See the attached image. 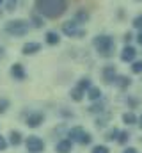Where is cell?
Here are the masks:
<instances>
[{
  "mask_svg": "<svg viewBox=\"0 0 142 153\" xmlns=\"http://www.w3.org/2000/svg\"><path fill=\"white\" fill-rule=\"evenodd\" d=\"M36 9L46 18H59L68 9V0H36Z\"/></svg>",
  "mask_w": 142,
  "mask_h": 153,
  "instance_id": "obj_1",
  "label": "cell"
},
{
  "mask_svg": "<svg viewBox=\"0 0 142 153\" xmlns=\"http://www.w3.org/2000/svg\"><path fill=\"white\" fill-rule=\"evenodd\" d=\"M92 45H94V48H96V52H98V55L100 57H112L114 55V50H115V41L110 38V36H96L94 41H92Z\"/></svg>",
  "mask_w": 142,
  "mask_h": 153,
  "instance_id": "obj_2",
  "label": "cell"
},
{
  "mask_svg": "<svg viewBox=\"0 0 142 153\" xmlns=\"http://www.w3.org/2000/svg\"><path fill=\"white\" fill-rule=\"evenodd\" d=\"M68 139H71L73 143H78L80 146L92 144V135L85 128H82V126H73V128H70L68 130Z\"/></svg>",
  "mask_w": 142,
  "mask_h": 153,
  "instance_id": "obj_3",
  "label": "cell"
},
{
  "mask_svg": "<svg viewBox=\"0 0 142 153\" xmlns=\"http://www.w3.org/2000/svg\"><path fill=\"white\" fill-rule=\"evenodd\" d=\"M29 23L25 20H11L7 25H5V32H9L11 36L14 38H20V36H25L29 32Z\"/></svg>",
  "mask_w": 142,
  "mask_h": 153,
  "instance_id": "obj_4",
  "label": "cell"
},
{
  "mask_svg": "<svg viewBox=\"0 0 142 153\" xmlns=\"http://www.w3.org/2000/svg\"><path fill=\"white\" fill-rule=\"evenodd\" d=\"M25 146H27V152L29 153H43L44 152V141L37 135H29L27 141H25Z\"/></svg>",
  "mask_w": 142,
  "mask_h": 153,
  "instance_id": "obj_5",
  "label": "cell"
},
{
  "mask_svg": "<svg viewBox=\"0 0 142 153\" xmlns=\"http://www.w3.org/2000/svg\"><path fill=\"white\" fill-rule=\"evenodd\" d=\"M62 32L70 38H82L84 36V30L78 29V23L76 22H66L62 25Z\"/></svg>",
  "mask_w": 142,
  "mask_h": 153,
  "instance_id": "obj_6",
  "label": "cell"
},
{
  "mask_svg": "<svg viewBox=\"0 0 142 153\" xmlns=\"http://www.w3.org/2000/svg\"><path fill=\"white\" fill-rule=\"evenodd\" d=\"M44 123V114L43 112H30L27 116V126L29 128H37Z\"/></svg>",
  "mask_w": 142,
  "mask_h": 153,
  "instance_id": "obj_7",
  "label": "cell"
},
{
  "mask_svg": "<svg viewBox=\"0 0 142 153\" xmlns=\"http://www.w3.org/2000/svg\"><path fill=\"white\" fill-rule=\"evenodd\" d=\"M101 76H103V82H105V84H114V80H115V76H117L115 66H112V64L105 66V68L101 70Z\"/></svg>",
  "mask_w": 142,
  "mask_h": 153,
  "instance_id": "obj_8",
  "label": "cell"
},
{
  "mask_svg": "<svg viewBox=\"0 0 142 153\" xmlns=\"http://www.w3.org/2000/svg\"><path fill=\"white\" fill-rule=\"evenodd\" d=\"M73 141L68 139V137H64V139H61L57 144H55V153H71L73 152Z\"/></svg>",
  "mask_w": 142,
  "mask_h": 153,
  "instance_id": "obj_9",
  "label": "cell"
},
{
  "mask_svg": "<svg viewBox=\"0 0 142 153\" xmlns=\"http://www.w3.org/2000/svg\"><path fill=\"white\" fill-rule=\"evenodd\" d=\"M135 57H137V50L133 48V46H124L123 48V52H121V61L123 62H133L135 61Z\"/></svg>",
  "mask_w": 142,
  "mask_h": 153,
  "instance_id": "obj_10",
  "label": "cell"
},
{
  "mask_svg": "<svg viewBox=\"0 0 142 153\" xmlns=\"http://www.w3.org/2000/svg\"><path fill=\"white\" fill-rule=\"evenodd\" d=\"M114 84L121 89V91H124V89H128L130 85H132V78L126 75H117L115 76V80H114Z\"/></svg>",
  "mask_w": 142,
  "mask_h": 153,
  "instance_id": "obj_11",
  "label": "cell"
},
{
  "mask_svg": "<svg viewBox=\"0 0 142 153\" xmlns=\"http://www.w3.org/2000/svg\"><path fill=\"white\" fill-rule=\"evenodd\" d=\"M101 89L100 87H94V85H91L87 91H85V96L91 100V102H98V100H101Z\"/></svg>",
  "mask_w": 142,
  "mask_h": 153,
  "instance_id": "obj_12",
  "label": "cell"
},
{
  "mask_svg": "<svg viewBox=\"0 0 142 153\" xmlns=\"http://www.w3.org/2000/svg\"><path fill=\"white\" fill-rule=\"evenodd\" d=\"M130 139H132V132H130V130H119V135H117L115 143H117L119 146H126V144L130 143Z\"/></svg>",
  "mask_w": 142,
  "mask_h": 153,
  "instance_id": "obj_13",
  "label": "cell"
},
{
  "mask_svg": "<svg viewBox=\"0 0 142 153\" xmlns=\"http://www.w3.org/2000/svg\"><path fill=\"white\" fill-rule=\"evenodd\" d=\"M91 114H105V103L101 102V100H98V102H92L91 105H89V109H87Z\"/></svg>",
  "mask_w": 142,
  "mask_h": 153,
  "instance_id": "obj_14",
  "label": "cell"
},
{
  "mask_svg": "<svg viewBox=\"0 0 142 153\" xmlns=\"http://www.w3.org/2000/svg\"><path fill=\"white\" fill-rule=\"evenodd\" d=\"M11 75L14 76L16 80H23V78L27 76V73H25V68L16 62V64H13V68H11Z\"/></svg>",
  "mask_w": 142,
  "mask_h": 153,
  "instance_id": "obj_15",
  "label": "cell"
},
{
  "mask_svg": "<svg viewBox=\"0 0 142 153\" xmlns=\"http://www.w3.org/2000/svg\"><path fill=\"white\" fill-rule=\"evenodd\" d=\"M123 123H124L126 126H133V125L139 123V116L135 114V112H132V111H128V112L123 114Z\"/></svg>",
  "mask_w": 142,
  "mask_h": 153,
  "instance_id": "obj_16",
  "label": "cell"
},
{
  "mask_svg": "<svg viewBox=\"0 0 142 153\" xmlns=\"http://www.w3.org/2000/svg\"><path fill=\"white\" fill-rule=\"evenodd\" d=\"M39 50H41V45H39V43H25L23 48H21V52H23L25 55H34Z\"/></svg>",
  "mask_w": 142,
  "mask_h": 153,
  "instance_id": "obj_17",
  "label": "cell"
},
{
  "mask_svg": "<svg viewBox=\"0 0 142 153\" xmlns=\"http://www.w3.org/2000/svg\"><path fill=\"white\" fill-rule=\"evenodd\" d=\"M21 141H23V139H21V134H20L18 130H13V132L9 134V143H11L13 146H20Z\"/></svg>",
  "mask_w": 142,
  "mask_h": 153,
  "instance_id": "obj_18",
  "label": "cell"
},
{
  "mask_svg": "<svg viewBox=\"0 0 142 153\" xmlns=\"http://www.w3.org/2000/svg\"><path fill=\"white\" fill-rule=\"evenodd\" d=\"M117 135H119V128H117V126H112V128L105 134V141L106 143H115Z\"/></svg>",
  "mask_w": 142,
  "mask_h": 153,
  "instance_id": "obj_19",
  "label": "cell"
},
{
  "mask_svg": "<svg viewBox=\"0 0 142 153\" xmlns=\"http://www.w3.org/2000/svg\"><path fill=\"white\" fill-rule=\"evenodd\" d=\"M70 94H71V100H73V102H82L84 96H85V91H82V89H78V87H73Z\"/></svg>",
  "mask_w": 142,
  "mask_h": 153,
  "instance_id": "obj_20",
  "label": "cell"
},
{
  "mask_svg": "<svg viewBox=\"0 0 142 153\" xmlns=\"http://www.w3.org/2000/svg\"><path fill=\"white\" fill-rule=\"evenodd\" d=\"M91 85H92V84H91V78H89V76L80 78V80H78V84H76V87H78V89H82V91H87Z\"/></svg>",
  "mask_w": 142,
  "mask_h": 153,
  "instance_id": "obj_21",
  "label": "cell"
},
{
  "mask_svg": "<svg viewBox=\"0 0 142 153\" xmlns=\"http://www.w3.org/2000/svg\"><path fill=\"white\" fill-rule=\"evenodd\" d=\"M59 41H61V38H59V34L57 32H46V43L48 45H59Z\"/></svg>",
  "mask_w": 142,
  "mask_h": 153,
  "instance_id": "obj_22",
  "label": "cell"
},
{
  "mask_svg": "<svg viewBox=\"0 0 142 153\" xmlns=\"http://www.w3.org/2000/svg\"><path fill=\"white\" fill-rule=\"evenodd\" d=\"M91 153H110V148L106 144H94L91 148Z\"/></svg>",
  "mask_w": 142,
  "mask_h": 153,
  "instance_id": "obj_23",
  "label": "cell"
},
{
  "mask_svg": "<svg viewBox=\"0 0 142 153\" xmlns=\"http://www.w3.org/2000/svg\"><path fill=\"white\" fill-rule=\"evenodd\" d=\"M132 71H133L135 75H141L142 73V61H133V64H132Z\"/></svg>",
  "mask_w": 142,
  "mask_h": 153,
  "instance_id": "obj_24",
  "label": "cell"
},
{
  "mask_svg": "<svg viewBox=\"0 0 142 153\" xmlns=\"http://www.w3.org/2000/svg\"><path fill=\"white\" fill-rule=\"evenodd\" d=\"M87 18H89V14H87L85 11H78V13H76V16H75V22H76V23H80V22H85Z\"/></svg>",
  "mask_w": 142,
  "mask_h": 153,
  "instance_id": "obj_25",
  "label": "cell"
},
{
  "mask_svg": "<svg viewBox=\"0 0 142 153\" xmlns=\"http://www.w3.org/2000/svg\"><path fill=\"white\" fill-rule=\"evenodd\" d=\"M106 121H108V117H98V119H96V128H98V130H100V128H105Z\"/></svg>",
  "mask_w": 142,
  "mask_h": 153,
  "instance_id": "obj_26",
  "label": "cell"
},
{
  "mask_svg": "<svg viewBox=\"0 0 142 153\" xmlns=\"http://www.w3.org/2000/svg\"><path fill=\"white\" fill-rule=\"evenodd\" d=\"M32 23H34V27H37V29H41L44 23H43V20L37 16V14H32Z\"/></svg>",
  "mask_w": 142,
  "mask_h": 153,
  "instance_id": "obj_27",
  "label": "cell"
},
{
  "mask_svg": "<svg viewBox=\"0 0 142 153\" xmlns=\"http://www.w3.org/2000/svg\"><path fill=\"white\" fill-rule=\"evenodd\" d=\"M121 153H141V152H139L135 146H128V144H126V146H123V152Z\"/></svg>",
  "mask_w": 142,
  "mask_h": 153,
  "instance_id": "obj_28",
  "label": "cell"
},
{
  "mask_svg": "<svg viewBox=\"0 0 142 153\" xmlns=\"http://www.w3.org/2000/svg\"><path fill=\"white\" fill-rule=\"evenodd\" d=\"M9 107V100H0V114H4Z\"/></svg>",
  "mask_w": 142,
  "mask_h": 153,
  "instance_id": "obj_29",
  "label": "cell"
},
{
  "mask_svg": "<svg viewBox=\"0 0 142 153\" xmlns=\"http://www.w3.org/2000/svg\"><path fill=\"white\" fill-rule=\"evenodd\" d=\"M133 27H137V29H142V14H141V16H137V18L133 20Z\"/></svg>",
  "mask_w": 142,
  "mask_h": 153,
  "instance_id": "obj_30",
  "label": "cell"
},
{
  "mask_svg": "<svg viewBox=\"0 0 142 153\" xmlns=\"http://www.w3.org/2000/svg\"><path fill=\"white\" fill-rule=\"evenodd\" d=\"M5 148H7V141H5L4 135H0V152H4Z\"/></svg>",
  "mask_w": 142,
  "mask_h": 153,
  "instance_id": "obj_31",
  "label": "cell"
},
{
  "mask_svg": "<svg viewBox=\"0 0 142 153\" xmlns=\"http://www.w3.org/2000/svg\"><path fill=\"white\" fill-rule=\"evenodd\" d=\"M14 5H16V0H7V11H14Z\"/></svg>",
  "mask_w": 142,
  "mask_h": 153,
  "instance_id": "obj_32",
  "label": "cell"
},
{
  "mask_svg": "<svg viewBox=\"0 0 142 153\" xmlns=\"http://www.w3.org/2000/svg\"><path fill=\"white\" fill-rule=\"evenodd\" d=\"M130 39H132V34H130V32H128V34H126V36H124V41H126V43H130Z\"/></svg>",
  "mask_w": 142,
  "mask_h": 153,
  "instance_id": "obj_33",
  "label": "cell"
},
{
  "mask_svg": "<svg viewBox=\"0 0 142 153\" xmlns=\"http://www.w3.org/2000/svg\"><path fill=\"white\" fill-rule=\"evenodd\" d=\"M137 41H139V45H142V32L137 36Z\"/></svg>",
  "mask_w": 142,
  "mask_h": 153,
  "instance_id": "obj_34",
  "label": "cell"
},
{
  "mask_svg": "<svg viewBox=\"0 0 142 153\" xmlns=\"http://www.w3.org/2000/svg\"><path fill=\"white\" fill-rule=\"evenodd\" d=\"M2 57H4V48L0 46V59H2Z\"/></svg>",
  "mask_w": 142,
  "mask_h": 153,
  "instance_id": "obj_35",
  "label": "cell"
},
{
  "mask_svg": "<svg viewBox=\"0 0 142 153\" xmlns=\"http://www.w3.org/2000/svg\"><path fill=\"white\" fill-rule=\"evenodd\" d=\"M137 125H141V128H142V116L139 117V123H137Z\"/></svg>",
  "mask_w": 142,
  "mask_h": 153,
  "instance_id": "obj_36",
  "label": "cell"
},
{
  "mask_svg": "<svg viewBox=\"0 0 142 153\" xmlns=\"http://www.w3.org/2000/svg\"><path fill=\"white\" fill-rule=\"evenodd\" d=\"M0 4H2V0H0Z\"/></svg>",
  "mask_w": 142,
  "mask_h": 153,
  "instance_id": "obj_37",
  "label": "cell"
}]
</instances>
